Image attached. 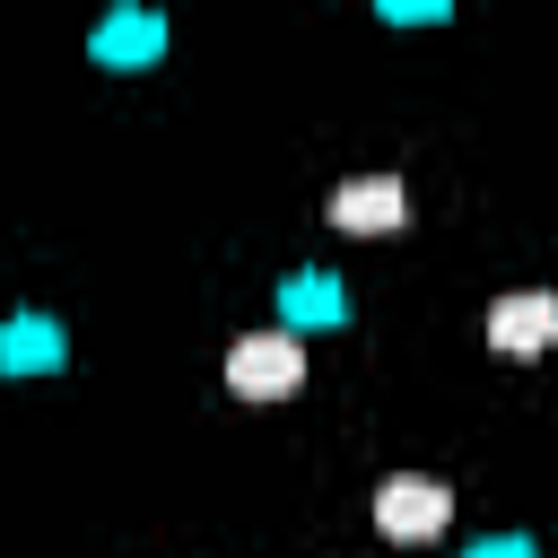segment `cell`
<instances>
[{"label": "cell", "instance_id": "6da1fadb", "mask_svg": "<svg viewBox=\"0 0 558 558\" xmlns=\"http://www.w3.org/2000/svg\"><path fill=\"white\" fill-rule=\"evenodd\" d=\"M305 384V340L296 331H244L227 349V392L235 401H288Z\"/></svg>", "mask_w": 558, "mask_h": 558}, {"label": "cell", "instance_id": "7a4b0ae2", "mask_svg": "<svg viewBox=\"0 0 558 558\" xmlns=\"http://www.w3.org/2000/svg\"><path fill=\"white\" fill-rule=\"evenodd\" d=\"M453 523V488L436 471H392L375 480V532L384 541H436Z\"/></svg>", "mask_w": 558, "mask_h": 558}, {"label": "cell", "instance_id": "3957f363", "mask_svg": "<svg viewBox=\"0 0 558 558\" xmlns=\"http://www.w3.org/2000/svg\"><path fill=\"white\" fill-rule=\"evenodd\" d=\"M488 349L497 357H541L558 349V288H514L488 305Z\"/></svg>", "mask_w": 558, "mask_h": 558}, {"label": "cell", "instance_id": "277c9868", "mask_svg": "<svg viewBox=\"0 0 558 558\" xmlns=\"http://www.w3.org/2000/svg\"><path fill=\"white\" fill-rule=\"evenodd\" d=\"M401 218H410L401 174H357V183L331 192V227H340V235H392Z\"/></svg>", "mask_w": 558, "mask_h": 558}, {"label": "cell", "instance_id": "5b68a950", "mask_svg": "<svg viewBox=\"0 0 558 558\" xmlns=\"http://www.w3.org/2000/svg\"><path fill=\"white\" fill-rule=\"evenodd\" d=\"M166 52V17L157 9H113L105 26H96V61L105 70H140V61H157Z\"/></svg>", "mask_w": 558, "mask_h": 558}, {"label": "cell", "instance_id": "8992f818", "mask_svg": "<svg viewBox=\"0 0 558 558\" xmlns=\"http://www.w3.org/2000/svg\"><path fill=\"white\" fill-rule=\"evenodd\" d=\"M314 323H349V288L323 279V270L279 279V331H314Z\"/></svg>", "mask_w": 558, "mask_h": 558}, {"label": "cell", "instance_id": "52a82bcc", "mask_svg": "<svg viewBox=\"0 0 558 558\" xmlns=\"http://www.w3.org/2000/svg\"><path fill=\"white\" fill-rule=\"evenodd\" d=\"M0 366H9V375H44V366H61V331H52L44 314H9V323H0Z\"/></svg>", "mask_w": 558, "mask_h": 558}, {"label": "cell", "instance_id": "ba28073f", "mask_svg": "<svg viewBox=\"0 0 558 558\" xmlns=\"http://www.w3.org/2000/svg\"><path fill=\"white\" fill-rule=\"evenodd\" d=\"M471 558H532V541H523V532H497V541H480Z\"/></svg>", "mask_w": 558, "mask_h": 558}]
</instances>
